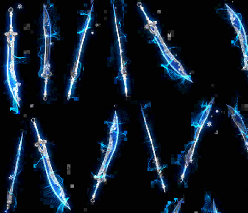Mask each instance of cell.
<instances>
[{
    "label": "cell",
    "mask_w": 248,
    "mask_h": 213,
    "mask_svg": "<svg viewBox=\"0 0 248 213\" xmlns=\"http://www.w3.org/2000/svg\"><path fill=\"white\" fill-rule=\"evenodd\" d=\"M211 124H212L211 122H209L207 123V126H208V127H210V126H211Z\"/></svg>",
    "instance_id": "cell-1"
}]
</instances>
